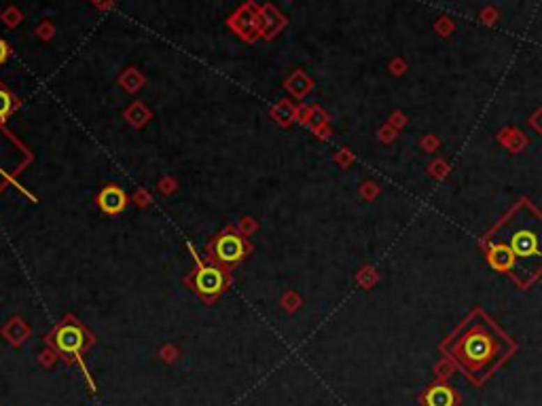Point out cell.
<instances>
[{"label": "cell", "mask_w": 542, "mask_h": 406, "mask_svg": "<svg viewBox=\"0 0 542 406\" xmlns=\"http://www.w3.org/2000/svg\"><path fill=\"white\" fill-rule=\"evenodd\" d=\"M490 267L506 275L519 290L542 279V210L529 199H517L479 237Z\"/></svg>", "instance_id": "cell-1"}, {"label": "cell", "mask_w": 542, "mask_h": 406, "mask_svg": "<svg viewBox=\"0 0 542 406\" xmlns=\"http://www.w3.org/2000/svg\"><path fill=\"white\" fill-rule=\"evenodd\" d=\"M426 406H456L458 396L451 387L447 385H432L426 396H424Z\"/></svg>", "instance_id": "cell-7"}, {"label": "cell", "mask_w": 542, "mask_h": 406, "mask_svg": "<svg viewBox=\"0 0 542 406\" xmlns=\"http://www.w3.org/2000/svg\"><path fill=\"white\" fill-rule=\"evenodd\" d=\"M98 205H100V210L106 212V214H119V212L126 210L128 197H126V193L119 189V187H106V189H102L100 195H98Z\"/></svg>", "instance_id": "cell-6"}, {"label": "cell", "mask_w": 542, "mask_h": 406, "mask_svg": "<svg viewBox=\"0 0 542 406\" xmlns=\"http://www.w3.org/2000/svg\"><path fill=\"white\" fill-rule=\"evenodd\" d=\"M13 108H15V100H13V95L7 91V89H3L0 87V121H5L9 114L13 112Z\"/></svg>", "instance_id": "cell-8"}, {"label": "cell", "mask_w": 542, "mask_h": 406, "mask_svg": "<svg viewBox=\"0 0 542 406\" xmlns=\"http://www.w3.org/2000/svg\"><path fill=\"white\" fill-rule=\"evenodd\" d=\"M53 343L62 354L79 356L87 345V334L79 324H64L62 328H57Z\"/></svg>", "instance_id": "cell-5"}, {"label": "cell", "mask_w": 542, "mask_h": 406, "mask_svg": "<svg viewBox=\"0 0 542 406\" xmlns=\"http://www.w3.org/2000/svg\"><path fill=\"white\" fill-rule=\"evenodd\" d=\"M248 252V246L244 242L242 235H237L235 231H225L216 237V242L212 244V256L216 260V265L220 267H233L242 260Z\"/></svg>", "instance_id": "cell-3"}, {"label": "cell", "mask_w": 542, "mask_h": 406, "mask_svg": "<svg viewBox=\"0 0 542 406\" xmlns=\"http://www.w3.org/2000/svg\"><path fill=\"white\" fill-rule=\"evenodd\" d=\"M439 350L468 381L483 385L517 354V343L483 307H474L439 343Z\"/></svg>", "instance_id": "cell-2"}, {"label": "cell", "mask_w": 542, "mask_h": 406, "mask_svg": "<svg viewBox=\"0 0 542 406\" xmlns=\"http://www.w3.org/2000/svg\"><path fill=\"white\" fill-rule=\"evenodd\" d=\"M7 60H9V45L0 38V66H3Z\"/></svg>", "instance_id": "cell-9"}, {"label": "cell", "mask_w": 542, "mask_h": 406, "mask_svg": "<svg viewBox=\"0 0 542 406\" xmlns=\"http://www.w3.org/2000/svg\"><path fill=\"white\" fill-rule=\"evenodd\" d=\"M227 288V273L216 263L200 265L195 271V290L208 301L216 299L223 290Z\"/></svg>", "instance_id": "cell-4"}]
</instances>
